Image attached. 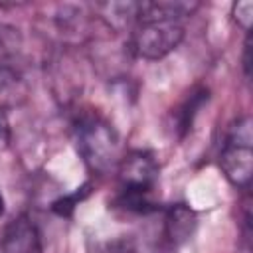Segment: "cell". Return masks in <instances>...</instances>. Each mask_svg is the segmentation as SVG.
<instances>
[{"instance_id":"obj_1","label":"cell","mask_w":253,"mask_h":253,"mask_svg":"<svg viewBox=\"0 0 253 253\" xmlns=\"http://www.w3.org/2000/svg\"><path fill=\"white\" fill-rule=\"evenodd\" d=\"M194 2H132L130 47L142 59H160L174 51L186 30Z\"/></svg>"},{"instance_id":"obj_2","label":"cell","mask_w":253,"mask_h":253,"mask_svg":"<svg viewBox=\"0 0 253 253\" xmlns=\"http://www.w3.org/2000/svg\"><path fill=\"white\" fill-rule=\"evenodd\" d=\"M71 136L77 154L93 174L117 172L123 156L121 134L117 128L97 111H81L71 123Z\"/></svg>"},{"instance_id":"obj_3","label":"cell","mask_w":253,"mask_h":253,"mask_svg":"<svg viewBox=\"0 0 253 253\" xmlns=\"http://www.w3.org/2000/svg\"><path fill=\"white\" fill-rule=\"evenodd\" d=\"M158 162L150 150L126 152L117 168L119 186L113 198V206L132 215H148L158 211Z\"/></svg>"},{"instance_id":"obj_4","label":"cell","mask_w":253,"mask_h":253,"mask_svg":"<svg viewBox=\"0 0 253 253\" xmlns=\"http://www.w3.org/2000/svg\"><path fill=\"white\" fill-rule=\"evenodd\" d=\"M251 117H237L223 138L219 150V166L229 180L239 190H247L253 176V126Z\"/></svg>"},{"instance_id":"obj_5","label":"cell","mask_w":253,"mask_h":253,"mask_svg":"<svg viewBox=\"0 0 253 253\" xmlns=\"http://www.w3.org/2000/svg\"><path fill=\"white\" fill-rule=\"evenodd\" d=\"M196 227H198V217L188 204L178 202L168 206L162 217V245L168 251H176L180 245L192 239Z\"/></svg>"},{"instance_id":"obj_6","label":"cell","mask_w":253,"mask_h":253,"mask_svg":"<svg viewBox=\"0 0 253 253\" xmlns=\"http://www.w3.org/2000/svg\"><path fill=\"white\" fill-rule=\"evenodd\" d=\"M0 253H42L40 231L26 213L6 225L0 237Z\"/></svg>"},{"instance_id":"obj_7","label":"cell","mask_w":253,"mask_h":253,"mask_svg":"<svg viewBox=\"0 0 253 253\" xmlns=\"http://www.w3.org/2000/svg\"><path fill=\"white\" fill-rule=\"evenodd\" d=\"M208 101V89L204 87H198L194 89L182 103L180 107L174 111V119H172V130L178 138H184L186 132L192 128V123H194V117L196 113L202 109V105Z\"/></svg>"},{"instance_id":"obj_8","label":"cell","mask_w":253,"mask_h":253,"mask_svg":"<svg viewBox=\"0 0 253 253\" xmlns=\"http://www.w3.org/2000/svg\"><path fill=\"white\" fill-rule=\"evenodd\" d=\"M89 192H91V182L81 184L75 192H71V194H67V196L57 198V200L51 204V211H53V213H57L59 217H69V215L73 213V210L79 206V202H83V200L89 196Z\"/></svg>"},{"instance_id":"obj_9","label":"cell","mask_w":253,"mask_h":253,"mask_svg":"<svg viewBox=\"0 0 253 253\" xmlns=\"http://www.w3.org/2000/svg\"><path fill=\"white\" fill-rule=\"evenodd\" d=\"M95 253H138L136 243L130 237H115L95 247Z\"/></svg>"},{"instance_id":"obj_10","label":"cell","mask_w":253,"mask_h":253,"mask_svg":"<svg viewBox=\"0 0 253 253\" xmlns=\"http://www.w3.org/2000/svg\"><path fill=\"white\" fill-rule=\"evenodd\" d=\"M233 18H235V22L245 32H249L251 30V20H253V2L251 0H245V2L233 4Z\"/></svg>"},{"instance_id":"obj_11","label":"cell","mask_w":253,"mask_h":253,"mask_svg":"<svg viewBox=\"0 0 253 253\" xmlns=\"http://www.w3.org/2000/svg\"><path fill=\"white\" fill-rule=\"evenodd\" d=\"M243 73H245V79L251 77V34L249 32L243 43Z\"/></svg>"},{"instance_id":"obj_12","label":"cell","mask_w":253,"mask_h":253,"mask_svg":"<svg viewBox=\"0 0 253 253\" xmlns=\"http://www.w3.org/2000/svg\"><path fill=\"white\" fill-rule=\"evenodd\" d=\"M6 140H8V126H6V121H4V117L0 113V144L6 142Z\"/></svg>"},{"instance_id":"obj_13","label":"cell","mask_w":253,"mask_h":253,"mask_svg":"<svg viewBox=\"0 0 253 253\" xmlns=\"http://www.w3.org/2000/svg\"><path fill=\"white\" fill-rule=\"evenodd\" d=\"M4 211H6V202H4V196H2V192H0V217L4 215Z\"/></svg>"}]
</instances>
